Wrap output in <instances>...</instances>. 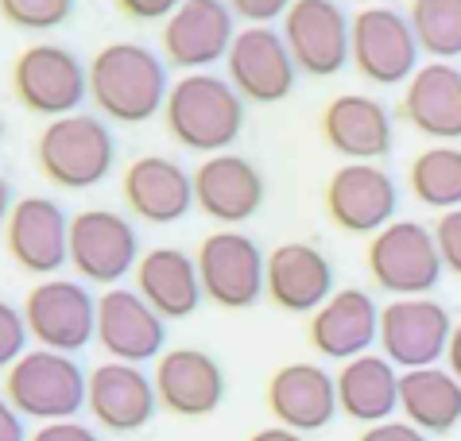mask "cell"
I'll return each mask as SVG.
<instances>
[{"instance_id":"1","label":"cell","mask_w":461,"mask_h":441,"mask_svg":"<svg viewBox=\"0 0 461 441\" xmlns=\"http://www.w3.org/2000/svg\"><path fill=\"white\" fill-rule=\"evenodd\" d=\"M171 94L167 62L144 43L117 39L89 62V97L101 116L121 124H144L159 116Z\"/></svg>"},{"instance_id":"2","label":"cell","mask_w":461,"mask_h":441,"mask_svg":"<svg viewBox=\"0 0 461 441\" xmlns=\"http://www.w3.org/2000/svg\"><path fill=\"white\" fill-rule=\"evenodd\" d=\"M163 128L178 148L210 159L237 144L240 128H245V97L210 70L183 74L178 82H171Z\"/></svg>"},{"instance_id":"3","label":"cell","mask_w":461,"mask_h":441,"mask_svg":"<svg viewBox=\"0 0 461 441\" xmlns=\"http://www.w3.org/2000/svg\"><path fill=\"white\" fill-rule=\"evenodd\" d=\"M113 163H117V144H113L109 124L94 112L47 121L43 132L35 136V166L59 190H89L105 183Z\"/></svg>"},{"instance_id":"4","label":"cell","mask_w":461,"mask_h":441,"mask_svg":"<svg viewBox=\"0 0 461 441\" xmlns=\"http://www.w3.org/2000/svg\"><path fill=\"white\" fill-rule=\"evenodd\" d=\"M89 375L78 368V360L50 348H28L16 364L8 368L5 399L23 418L35 422H70L86 407Z\"/></svg>"},{"instance_id":"5","label":"cell","mask_w":461,"mask_h":441,"mask_svg":"<svg viewBox=\"0 0 461 441\" xmlns=\"http://www.w3.org/2000/svg\"><path fill=\"white\" fill-rule=\"evenodd\" d=\"M368 275L392 298H430L442 283V256L434 244V229L422 220H392L368 240Z\"/></svg>"},{"instance_id":"6","label":"cell","mask_w":461,"mask_h":441,"mask_svg":"<svg viewBox=\"0 0 461 441\" xmlns=\"http://www.w3.org/2000/svg\"><path fill=\"white\" fill-rule=\"evenodd\" d=\"M12 94L35 116H70L89 97V67L62 43H32L12 62Z\"/></svg>"},{"instance_id":"7","label":"cell","mask_w":461,"mask_h":441,"mask_svg":"<svg viewBox=\"0 0 461 441\" xmlns=\"http://www.w3.org/2000/svg\"><path fill=\"white\" fill-rule=\"evenodd\" d=\"M23 321L40 348L74 356L97 337V298L78 279H40L23 298Z\"/></svg>"},{"instance_id":"8","label":"cell","mask_w":461,"mask_h":441,"mask_svg":"<svg viewBox=\"0 0 461 441\" xmlns=\"http://www.w3.org/2000/svg\"><path fill=\"white\" fill-rule=\"evenodd\" d=\"M419 39L400 8L368 4L353 16V67L373 86H403L419 70Z\"/></svg>"},{"instance_id":"9","label":"cell","mask_w":461,"mask_h":441,"mask_svg":"<svg viewBox=\"0 0 461 441\" xmlns=\"http://www.w3.org/2000/svg\"><path fill=\"white\" fill-rule=\"evenodd\" d=\"M194 259H198L202 291H206L213 306L249 310L260 302L267 256L260 252V244H256L249 232H240V229L210 232V237L198 244Z\"/></svg>"},{"instance_id":"10","label":"cell","mask_w":461,"mask_h":441,"mask_svg":"<svg viewBox=\"0 0 461 441\" xmlns=\"http://www.w3.org/2000/svg\"><path fill=\"white\" fill-rule=\"evenodd\" d=\"M140 232L117 210H82L70 217V264L86 283L117 287L140 264Z\"/></svg>"},{"instance_id":"11","label":"cell","mask_w":461,"mask_h":441,"mask_svg":"<svg viewBox=\"0 0 461 441\" xmlns=\"http://www.w3.org/2000/svg\"><path fill=\"white\" fill-rule=\"evenodd\" d=\"M454 337L450 310L434 298H395L380 310V356L395 368H434Z\"/></svg>"},{"instance_id":"12","label":"cell","mask_w":461,"mask_h":441,"mask_svg":"<svg viewBox=\"0 0 461 441\" xmlns=\"http://www.w3.org/2000/svg\"><path fill=\"white\" fill-rule=\"evenodd\" d=\"M284 39L294 67L334 77L353 58V20L338 0H294L284 16Z\"/></svg>"},{"instance_id":"13","label":"cell","mask_w":461,"mask_h":441,"mask_svg":"<svg viewBox=\"0 0 461 441\" xmlns=\"http://www.w3.org/2000/svg\"><path fill=\"white\" fill-rule=\"evenodd\" d=\"M5 248L28 275L50 279L70 264V217L55 198L28 194L12 205L5 225Z\"/></svg>"},{"instance_id":"14","label":"cell","mask_w":461,"mask_h":441,"mask_svg":"<svg viewBox=\"0 0 461 441\" xmlns=\"http://www.w3.org/2000/svg\"><path fill=\"white\" fill-rule=\"evenodd\" d=\"M326 213L338 229L357 237H376L400 210V186L376 163H341L326 183Z\"/></svg>"},{"instance_id":"15","label":"cell","mask_w":461,"mask_h":441,"mask_svg":"<svg viewBox=\"0 0 461 441\" xmlns=\"http://www.w3.org/2000/svg\"><path fill=\"white\" fill-rule=\"evenodd\" d=\"M237 39V16L225 0H183L175 16L163 23L159 47L163 62L183 74H202L217 58L229 55Z\"/></svg>"},{"instance_id":"16","label":"cell","mask_w":461,"mask_h":441,"mask_svg":"<svg viewBox=\"0 0 461 441\" xmlns=\"http://www.w3.org/2000/svg\"><path fill=\"white\" fill-rule=\"evenodd\" d=\"M225 70H229V86L245 101H256V105H279V101H287L294 89V74H299L284 32H276V28L237 32L233 47L225 55Z\"/></svg>"},{"instance_id":"17","label":"cell","mask_w":461,"mask_h":441,"mask_svg":"<svg viewBox=\"0 0 461 441\" xmlns=\"http://www.w3.org/2000/svg\"><path fill=\"white\" fill-rule=\"evenodd\" d=\"M101 353L121 364H148L163 356L167 321L151 310L136 287H113L97 298V337Z\"/></svg>"},{"instance_id":"18","label":"cell","mask_w":461,"mask_h":441,"mask_svg":"<svg viewBox=\"0 0 461 441\" xmlns=\"http://www.w3.org/2000/svg\"><path fill=\"white\" fill-rule=\"evenodd\" d=\"M86 407L113 434H136L156 418L159 395L156 380L140 364H121V360H105L89 372L86 387Z\"/></svg>"},{"instance_id":"19","label":"cell","mask_w":461,"mask_h":441,"mask_svg":"<svg viewBox=\"0 0 461 441\" xmlns=\"http://www.w3.org/2000/svg\"><path fill=\"white\" fill-rule=\"evenodd\" d=\"M121 194L140 220L175 225L194 210V175L171 155H140L124 166Z\"/></svg>"},{"instance_id":"20","label":"cell","mask_w":461,"mask_h":441,"mask_svg":"<svg viewBox=\"0 0 461 441\" xmlns=\"http://www.w3.org/2000/svg\"><path fill=\"white\" fill-rule=\"evenodd\" d=\"M264 294L287 314H314L334 294V267L318 244L287 240L267 252Z\"/></svg>"},{"instance_id":"21","label":"cell","mask_w":461,"mask_h":441,"mask_svg":"<svg viewBox=\"0 0 461 441\" xmlns=\"http://www.w3.org/2000/svg\"><path fill=\"white\" fill-rule=\"evenodd\" d=\"M194 205L221 225H245L264 205V171L249 155L221 151L194 171Z\"/></svg>"},{"instance_id":"22","label":"cell","mask_w":461,"mask_h":441,"mask_svg":"<svg viewBox=\"0 0 461 441\" xmlns=\"http://www.w3.org/2000/svg\"><path fill=\"white\" fill-rule=\"evenodd\" d=\"M151 380L159 407L178 418H206L225 403V372L206 348H167Z\"/></svg>"},{"instance_id":"23","label":"cell","mask_w":461,"mask_h":441,"mask_svg":"<svg viewBox=\"0 0 461 441\" xmlns=\"http://www.w3.org/2000/svg\"><path fill=\"white\" fill-rule=\"evenodd\" d=\"M322 140L345 163H376L392 151V112L373 94H338L322 109Z\"/></svg>"},{"instance_id":"24","label":"cell","mask_w":461,"mask_h":441,"mask_svg":"<svg viewBox=\"0 0 461 441\" xmlns=\"http://www.w3.org/2000/svg\"><path fill=\"white\" fill-rule=\"evenodd\" d=\"M267 410L276 414L279 426L294 434H314L334 422L338 407V380L322 364H284L267 380Z\"/></svg>"},{"instance_id":"25","label":"cell","mask_w":461,"mask_h":441,"mask_svg":"<svg viewBox=\"0 0 461 441\" xmlns=\"http://www.w3.org/2000/svg\"><path fill=\"white\" fill-rule=\"evenodd\" d=\"M311 345L326 360H349L365 356L380 341V306L376 298L361 287H341L330 294V302L311 314Z\"/></svg>"},{"instance_id":"26","label":"cell","mask_w":461,"mask_h":441,"mask_svg":"<svg viewBox=\"0 0 461 441\" xmlns=\"http://www.w3.org/2000/svg\"><path fill=\"white\" fill-rule=\"evenodd\" d=\"M132 275H136V294L144 298L163 321L190 318L206 302L198 259L183 248H175V244H159V248L144 252Z\"/></svg>"},{"instance_id":"27","label":"cell","mask_w":461,"mask_h":441,"mask_svg":"<svg viewBox=\"0 0 461 441\" xmlns=\"http://www.w3.org/2000/svg\"><path fill=\"white\" fill-rule=\"evenodd\" d=\"M403 121L438 144L461 140V70L454 62H427L403 89Z\"/></svg>"},{"instance_id":"28","label":"cell","mask_w":461,"mask_h":441,"mask_svg":"<svg viewBox=\"0 0 461 441\" xmlns=\"http://www.w3.org/2000/svg\"><path fill=\"white\" fill-rule=\"evenodd\" d=\"M338 380V407L349 414L353 422L380 426L392 422V414L400 410V368L380 353H365L341 364Z\"/></svg>"},{"instance_id":"29","label":"cell","mask_w":461,"mask_h":441,"mask_svg":"<svg viewBox=\"0 0 461 441\" xmlns=\"http://www.w3.org/2000/svg\"><path fill=\"white\" fill-rule=\"evenodd\" d=\"M400 410L422 434H450L461 422V383L450 368L400 372Z\"/></svg>"},{"instance_id":"30","label":"cell","mask_w":461,"mask_h":441,"mask_svg":"<svg viewBox=\"0 0 461 441\" xmlns=\"http://www.w3.org/2000/svg\"><path fill=\"white\" fill-rule=\"evenodd\" d=\"M407 183H411L415 202H422L427 210H461V148H422L407 166Z\"/></svg>"},{"instance_id":"31","label":"cell","mask_w":461,"mask_h":441,"mask_svg":"<svg viewBox=\"0 0 461 441\" xmlns=\"http://www.w3.org/2000/svg\"><path fill=\"white\" fill-rule=\"evenodd\" d=\"M407 20L430 62H454L461 55V0H411Z\"/></svg>"},{"instance_id":"32","label":"cell","mask_w":461,"mask_h":441,"mask_svg":"<svg viewBox=\"0 0 461 441\" xmlns=\"http://www.w3.org/2000/svg\"><path fill=\"white\" fill-rule=\"evenodd\" d=\"M0 16L20 32H50L74 16V0H0Z\"/></svg>"},{"instance_id":"33","label":"cell","mask_w":461,"mask_h":441,"mask_svg":"<svg viewBox=\"0 0 461 441\" xmlns=\"http://www.w3.org/2000/svg\"><path fill=\"white\" fill-rule=\"evenodd\" d=\"M28 337L32 333H28V321H23V310L0 298V368H12L28 353Z\"/></svg>"},{"instance_id":"34","label":"cell","mask_w":461,"mask_h":441,"mask_svg":"<svg viewBox=\"0 0 461 441\" xmlns=\"http://www.w3.org/2000/svg\"><path fill=\"white\" fill-rule=\"evenodd\" d=\"M225 4L237 20H245L249 28H272L276 20L287 16V8L294 0H225Z\"/></svg>"},{"instance_id":"35","label":"cell","mask_w":461,"mask_h":441,"mask_svg":"<svg viewBox=\"0 0 461 441\" xmlns=\"http://www.w3.org/2000/svg\"><path fill=\"white\" fill-rule=\"evenodd\" d=\"M434 244H438L442 267L461 275V210H450V213L438 217V225H434Z\"/></svg>"},{"instance_id":"36","label":"cell","mask_w":461,"mask_h":441,"mask_svg":"<svg viewBox=\"0 0 461 441\" xmlns=\"http://www.w3.org/2000/svg\"><path fill=\"white\" fill-rule=\"evenodd\" d=\"M113 4H117L121 16L136 20V23H159V20L167 23L183 0H113Z\"/></svg>"},{"instance_id":"37","label":"cell","mask_w":461,"mask_h":441,"mask_svg":"<svg viewBox=\"0 0 461 441\" xmlns=\"http://www.w3.org/2000/svg\"><path fill=\"white\" fill-rule=\"evenodd\" d=\"M28 441H101L94 426H82L78 418H70V422H47L40 426Z\"/></svg>"},{"instance_id":"38","label":"cell","mask_w":461,"mask_h":441,"mask_svg":"<svg viewBox=\"0 0 461 441\" xmlns=\"http://www.w3.org/2000/svg\"><path fill=\"white\" fill-rule=\"evenodd\" d=\"M357 441H427V434L415 430L411 422H380V426H365V434Z\"/></svg>"},{"instance_id":"39","label":"cell","mask_w":461,"mask_h":441,"mask_svg":"<svg viewBox=\"0 0 461 441\" xmlns=\"http://www.w3.org/2000/svg\"><path fill=\"white\" fill-rule=\"evenodd\" d=\"M0 441H28V430H23V414L0 395Z\"/></svg>"},{"instance_id":"40","label":"cell","mask_w":461,"mask_h":441,"mask_svg":"<svg viewBox=\"0 0 461 441\" xmlns=\"http://www.w3.org/2000/svg\"><path fill=\"white\" fill-rule=\"evenodd\" d=\"M249 441H306V437L287 430V426H267V430H256Z\"/></svg>"},{"instance_id":"41","label":"cell","mask_w":461,"mask_h":441,"mask_svg":"<svg viewBox=\"0 0 461 441\" xmlns=\"http://www.w3.org/2000/svg\"><path fill=\"white\" fill-rule=\"evenodd\" d=\"M446 364H450V372L457 375L461 383V321L454 326V337H450V348H446Z\"/></svg>"},{"instance_id":"42","label":"cell","mask_w":461,"mask_h":441,"mask_svg":"<svg viewBox=\"0 0 461 441\" xmlns=\"http://www.w3.org/2000/svg\"><path fill=\"white\" fill-rule=\"evenodd\" d=\"M12 186H8V178L0 175V225H8V213H12Z\"/></svg>"},{"instance_id":"43","label":"cell","mask_w":461,"mask_h":441,"mask_svg":"<svg viewBox=\"0 0 461 441\" xmlns=\"http://www.w3.org/2000/svg\"><path fill=\"white\" fill-rule=\"evenodd\" d=\"M0 140H5V124H0Z\"/></svg>"}]
</instances>
